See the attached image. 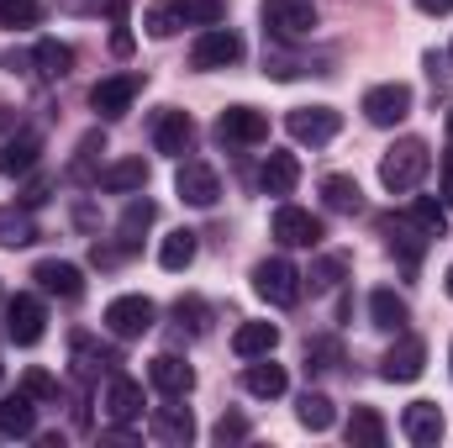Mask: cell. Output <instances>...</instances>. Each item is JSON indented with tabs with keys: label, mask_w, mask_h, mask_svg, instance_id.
<instances>
[{
	"label": "cell",
	"mask_w": 453,
	"mask_h": 448,
	"mask_svg": "<svg viewBox=\"0 0 453 448\" xmlns=\"http://www.w3.org/2000/svg\"><path fill=\"white\" fill-rule=\"evenodd\" d=\"M427 169H433V148H427L422 137H401V143L380 158V185H385L390 196H411V190L427 180Z\"/></svg>",
	"instance_id": "obj_1"
},
{
	"label": "cell",
	"mask_w": 453,
	"mask_h": 448,
	"mask_svg": "<svg viewBox=\"0 0 453 448\" xmlns=\"http://www.w3.org/2000/svg\"><path fill=\"white\" fill-rule=\"evenodd\" d=\"M253 290H258V296H264L269 306L290 312V306L301 301L306 280H301V269H296L290 259H264V264H253Z\"/></svg>",
	"instance_id": "obj_2"
},
{
	"label": "cell",
	"mask_w": 453,
	"mask_h": 448,
	"mask_svg": "<svg viewBox=\"0 0 453 448\" xmlns=\"http://www.w3.org/2000/svg\"><path fill=\"white\" fill-rule=\"evenodd\" d=\"M264 32L280 42H301L317 32V5L311 0H264Z\"/></svg>",
	"instance_id": "obj_3"
},
{
	"label": "cell",
	"mask_w": 453,
	"mask_h": 448,
	"mask_svg": "<svg viewBox=\"0 0 453 448\" xmlns=\"http://www.w3.org/2000/svg\"><path fill=\"white\" fill-rule=\"evenodd\" d=\"M422 369H427V343L401 328L395 343H390V353L380 359V375H385L390 385H411V380H422Z\"/></svg>",
	"instance_id": "obj_4"
},
{
	"label": "cell",
	"mask_w": 453,
	"mask_h": 448,
	"mask_svg": "<svg viewBox=\"0 0 453 448\" xmlns=\"http://www.w3.org/2000/svg\"><path fill=\"white\" fill-rule=\"evenodd\" d=\"M153 322H158V306L148 296H116L111 306H106V333L121 337V343L153 333Z\"/></svg>",
	"instance_id": "obj_5"
},
{
	"label": "cell",
	"mask_w": 453,
	"mask_h": 448,
	"mask_svg": "<svg viewBox=\"0 0 453 448\" xmlns=\"http://www.w3.org/2000/svg\"><path fill=\"white\" fill-rule=\"evenodd\" d=\"M358 112L369 116V127H401V121L411 116V85L385 80V85L364 90V106H358Z\"/></svg>",
	"instance_id": "obj_6"
},
{
	"label": "cell",
	"mask_w": 453,
	"mask_h": 448,
	"mask_svg": "<svg viewBox=\"0 0 453 448\" xmlns=\"http://www.w3.org/2000/svg\"><path fill=\"white\" fill-rule=\"evenodd\" d=\"M190 64L196 69H232V64H242V37L232 32V27H206L201 37H196V48H190Z\"/></svg>",
	"instance_id": "obj_7"
},
{
	"label": "cell",
	"mask_w": 453,
	"mask_h": 448,
	"mask_svg": "<svg viewBox=\"0 0 453 448\" xmlns=\"http://www.w3.org/2000/svg\"><path fill=\"white\" fill-rule=\"evenodd\" d=\"M285 132H290L296 143L322 148V143H333L342 132V112H333V106H296V112L285 116Z\"/></svg>",
	"instance_id": "obj_8"
},
{
	"label": "cell",
	"mask_w": 453,
	"mask_h": 448,
	"mask_svg": "<svg viewBox=\"0 0 453 448\" xmlns=\"http://www.w3.org/2000/svg\"><path fill=\"white\" fill-rule=\"evenodd\" d=\"M174 190H180V201H185V206L211 212V206H217V196H222V180H217V169H211V164L185 158V164H180V174H174Z\"/></svg>",
	"instance_id": "obj_9"
},
{
	"label": "cell",
	"mask_w": 453,
	"mask_h": 448,
	"mask_svg": "<svg viewBox=\"0 0 453 448\" xmlns=\"http://www.w3.org/2000/svg\"><path fill=\"white\" fill-rule=\"evenodd\" d=\"M42 333H48L42 301L37 296H11V306H5V337L16 348H32V343H42Z\"/></svg>",
	"instance_id": "obj_10"
},
{
	"label": "cell",
	"mask_w": 453,
	"mask_h": 448,
	"mask_svg": "<svg viewBox=\"0 0 453 448\" xmlns=\"http://www.w3.org/2000/svg\"><path fill=\"white\" fill-rule=\"evenodd\" d=\"M137 96H142V74H106L90 85V106L101 116H127Z\"/></svg>",
	"instance_id": "obj_11"
},
{
	"label": "cell",
	"mask_w": 453,
	"mask_h": 448,
	"mask_svg": "<svg viewBox=\"0 0 453 448\" xmlns=\"http://www.w3.org/2000/svg\"><path fill=\"white\" fill-rule=\"evenodd\" d=\"M217 137L232 143V148H253V143L269 137V116L253 112V106H226V112L217 116Z\"/></svg>",
	"instance_id": "obj_12"
},
{
	"label": "cell",
	"mask_w": 453,
	"mask_h": 448,
	"mask_svg": "<svg viewBox=\"0 0 453 448\" xmlns=\"http://www.w3.org/2000/svg\"><path fill=\"white\" fill-rule=\"evenodd\" d=\"M148 380H153L158 396H174V401H185V396L196 390V369H190L180 353H158V359H148Z\"/></svg>",
	"instance_id": "obj_13"
},
{
	"label": "cell",
	"mask_w": 453,
	"mask_h": 448,
	"mask_svg": "<svg viewBox=\"0 0 453 448\" xmlns=\"http://www.w3.org/2000/svg\"><path fill=\"white\" fill-rule=\"evenodd\" d=\"M274 237H280L285 248H317V243H322V217H311V212H301V206H280V212H274Z\"/></svg>",
	"instance_id": "obj_14"
},
{
	"label": "cell",
	"mask_w": 453,
	"mask_h": 448,
	"mask_svg": "<svg viewBox=\"0 0 453 448\" xmlns=\"http://www.w3.org/2000/svg\"><path fill=\"white\" fill-rule=\"evenodd\" d=\"M401 433H406L417 448L443 444V412H438V401H411V406L401 412Z\"/></svg>",
	"instance_id": "obj_15"
},
{
	"label": "cell",
	"mask_w": 453,
	"mask_h": 448,
	"mask_svg": "<svg viewBox=\"0 0 453 448\" xmlns=\"http://www.w3.org/2000/svg\"><path fill=\"white\" fill-rule=\"evenodd\" d=\"M32 280H37L48 296H58V301H80V296H85L80 264H64V259H42V264L32 269Z\"/></svg>",
	"instance_id": "obj_16"
},
{
	"label": "cell",
	"mask_w": 453,
	"mask_h": 448,
	"mask_svg": "<svg viewBox=\"0 0 453 448\" xmlns=\"http://www.w3.org/2000/svg\"><path fill=\"white\" fill-rule=\"evenodd\" d=\"M190 143H196V121H190V112H158V121H153V148L158 153H169V158H180V153H190Z\"/></svg>",
	"instance_id": "obj_17"
},
{
	"label": "cell",
	"mask_w": 453,
	"mask_h": 448,
	"mask_svg": "<svg viewBox=\"0 0 453 448\" xmlns=\"http://www.w3.org/2000/svg\"><path fill=\"white\" fill-rule=\"evenodd\" d=\"M37 153H42V137L37 132H16L0 143V174L16 180V174H32L37 169Z\"/></svg>",
	"instance_id": "obj_18"
},
{
	"label": "cell",
	"mask_w": 453,
	"mask_h": 448,
	"mask_svg": "<svg viewBox=\"0 0 453 448\" xmlns=\"http://www.w3.org/2000/svg\"><path fill=\"white\" fill-rule=\"evenodd\" d=\"M37 433V401L27 390L0 401V438H32Z\"/></svg>",
	"instance_id": "obj_19"
},
{
	"label": "cell",
	"mask_w": 453,
	"mask_h": 448,
	"mask_svg": "<svg viewBox=\"0 0 453 448\" xmlns=\"http://www.w3.org/2000/svg\"><path fill=\"white\" fill-rule=\"evenodd\" d=\"M153 217H158V206H153V201H132V206L121 212V222H116V253H121V259L142 248V232L153 227Z\"/></svg>",
	"instance_id": "obj_20"
},
{
	"label": "cell",
	"mask_w": 453,
	"mask_h": 448,
	"mask_svg": "<svg viewBox=\"0 0 453 448\" xmlns=\"http://www.w3.org/2000/svg\"><path fill=\"white\" fill-rule=\"evenodd\" d=\"M258 185H264V196H290L301 185V158L296 153H269L264 169H258Z\"/></svg>",
	"instance_id": "obj_21"
},
{
	"label": "cell",
	"mask_w": 453,
	"mask_h": 448,
	"mask_svg": "<svg viewBox=\"0 0 453 448\" xmlns=\"http://www.w3.org/2000/svg\"><path fill=\"white\" fill-rule=\"evenodd\" d=\"M385 237H390V253H401V264H406V269H417V264H422V248L433 243L422 227L411 222V217H395V222H385Z\"/></svg>",
	"instance_id": "obj_22"
},
{
	"label": "cell",
	"mask_w": 453,
	"mask_h": 448,
	"mask_svg": "<svg viewBox=\"0 0 453 448\" xmlns=\"http://www.w3.org/2000/svg\"><path fill=\"white\" fill-rule=\"evenodd\" d=\"M106 417L111 422H137L142 417V385L137 380L111 375V385H106Z\"/></svg>",
	"instance_id": "obj_23"
},
{
	"label": "cell",
	"mask_w": 453,
	"mask_h": 448,
	"mask_svg": "<svg viewBox=\"0 0 453 448\" xmlns=\"http://www.w3.org/2000/svg\"><path fill=\"white\" fill-rule=\"evenodd\" d=\"M153 438H164V444H190V438H196L190 406H174V396H169V406H153Z\"/></svg>",
	"instance_id": "obj_24"
},
{
	"label": "cell",
	"mask_w": 453,
	"mask_h": 448,
	"mask_svg": "<svg viewBox=\"0 0 453 448\" xmlns=\"http://www.w3.org/2000/svg\"><path fill=\"white\" fill-rule=\"evenodd\" d=\"M96 185L111 190V196H132V190L148 185V164H142V158H116V164H106V169L96 174Z\"/></svg>",
	"instance_id": "obj_25"
},
{
	"label": "cell",
	"mask_w": 453,
	"mask_h": 448,
	"mask_svg": "<svg viewBox=\"0 0 453 448\" xmlns=\"http://www.w3.org/2000/svg\"><path fill=\"white\" fill-rule=\"evenodd\" d=\"M280 348V328L274 322H242L237 333H232V353L237 359H264V353H274Z\"/></svg>",
	"instance_id": "obj_26"
},
{
	"label": "cell",
	"mask_w": 453,
	"mask_h": 448,
	"mask_svg": "<svg viewBox=\"0 0 453 448\" xmlns=\"http://www.w3.org/2000/svg\"><path fill=\"white\" fill-rule=\"evenodd\" d=\"M406 317H411V306H406L390 285H380V290L369 296V322H374L380 333H401V328H406Z\"/></svg>",
	"instance_id": "obj_27"
},
{
	"label": "cell",
	"mask_w": 453,
	"mask_h": 448,
	"mask_svg": "<svg viewBox=\"0 0 453 448\" xmlns=\"http://www.w3.org/2000/svg\"><path fill=\"white\" fill-rule=\"evenodd\" d=\"M285 385H290V375H285V364H269V353H264V364H248V375H242V390L258 401L285 396Z\"/></svg>",
	"instance_id": "obj_28"
},
{
	"label": "cell",
	"mask_w": 453,
	"mask_h": 448,
	"mask_svg": "<svg viewBox=\"0 0 453 448\" xmlns=\"http://www.w3.org/2000/svg\"><path fill=\"white\" fill-rule=\"evenodd\" d=\"M74 364H80V375H116V364H121V353L106 348V343H96L90 333H74Z\"/></svg>",
	"instance_id": "obj_29"
},
{
	"label": "cell",
	"mask_w": 453,
	"mask_h": 448,
	"mask_svg": "<svg viewBox=\"0 0 453 448\" xmlns=\"http://www.w3.org/2000/svg\"><path fill=\"white\" fill-rule=\"evenodd\" d=\"M32 64H37V74H42V80H64V74L74 69V48H69V42H58V37H42V42L32 48Z\"/></svg>",
	"instance_id": "obj_30"
},
{
	"label": "cell",
	"mask_w": 453,
	"mask_h": 448,
	"mask_svg": "<svg viewBox=\"0 0 453 448\" xmlns=\"http://www.w3.org/2000/svg\"><path fill=\"white\" fill-rule=\"evenodd\" d=\"M322 201H327V212H342V217L364 212V190H358L353 174H327L322 180Z\"/></svg>",
	"instance_id": "obj_31"
},
{
	"label": "cell",
	"mask_w": 453,
	"mask_h": 448,
	"mask_svg": "<svg viewBox=\"0 0 453 448\" xmlns=\"http://www.w3.org/2000/svg\"><path fill=\"white\" fill-rule=\"evenodd\" d=\"M196 248H201V243H196V232H190V227H180V232H169V237L158 243V264H164L169 274H180V269H190V264H196Z\"/></svg>",
	"instance_id": "obj_32"
},
{
	"label": "cell",
	"mask_w": 453,
	"mask_h": 448,
	"mask_svg": "<svg viewBox=\"0 0 453 448\" xmlns=\"http://www.w3.org/2000/svg\"><path fill=\"white\" fill-rule=\"evenodd\" d=\"M37 243V222L27 206H0V248H27Z\"/></svg>",
	"instance_id": "obj_33"
},
{
	"label": "cell",
	"mask_w": 453,
	"mask_h": 448,
	"mask_svg": "<svg viewBox=\"0 0 453 448\" xmlns=\"http://www.w3.org/2000/svg\"><path fill=\"white\" fill-rule=\"evenodd\" d=\"M348 444L353 448H380L385 444V417H380L374 406H353V417H348Z\"/></svg>",
	"instance_id": "obj_34"
},
{
	"label": "cell",
	"mask_w": 453,
	"mask_h": 448,
	"mask_svg": "<svg viewBox=\"0 0 453 448\" xmlns=\"http://www.w3.org/2000/svg\"><path fill=\"white\" fill-rule=\"evenodd\" d=\"M296 417H301V428H306V433H327V428L338 422V406H333L322 390H306V396H301V406H296Z\"/></svg>",
	"instance_id": "obj_35"
},
{
	"label": "cell",
	"mask_w": 453,
	"mask_h": 448,
	"mask_svg": "<svg viewBox=\"0 0 453 448\" xmlns=\"http://www.w3.org/2000/svg\"><path fill=\"white\" fill-rule=\"evenodd\" d=\"M406 217L422 227L427 237H443V232H449V206H443V201H433V196H417Z\"/></svg>",
	"instance_id": "obj_36"
},
{
	"label": "cell",
	"mask_w": 453,
	"mask_h": 448,
	"mask_svg": "<svg viewBox=\"0 0 453 448\" xmlns=\"http://www.w3.org/2000/svg\"><path fill=\"white\" fill-rule=\"evenodd\" d=\"M174 11L185 27H217L226 16V0H174Z\"/></svg>",
	"instance_id": "obj_37"
},
{
	"label": "cell",
	"mask_w": 453,
	"mask_h": 448,
	"mask_svg": "<svg viewBox=\"0 0 453 448\" xmlns=\"http://www.w3.org/2000/svg\"><path fill=\"white\" fill-rule=\"evenodd\" d=\"M142 27H148V37H158V42H164V37H174L185 21H180L174 0H158V5H148V11H142Z\"/></svg>",
	"instance_id": "obj_38"
},
{
	"label": "cell",
	"mask_w": 453,
	"mask_h": 448,
	"mask_svg": "<svg viewBox=\"0 0 453 448\" xmlns=\"http://www.w3.org/2000/svg\"><path fill=\"white\" fill-rule=\"evenodd\" d=\"M338 364H342L338 337H311V343H306V369H311V375H327V369H338Z\"/></svg>",
	"instance_id": "obj_39"
},
{
	"label": "cell",
	"mask_w": 453,
	"mask_h": 448,
	"mask_svg": "<svg viewBox=\"0 0 453 448\" xmlns=\"http://www.w3.org/2000/svg\"><path fill=\"white\" fill-rule=\"evenodd\" d=\"M348 264H353L348 253H327V259H317L311 274H301V280H311V290H333L342 274H348Z\"/></svg>",
	"instance_id": "obj_40"
},
{
	"label": "cell",
	"mask_w": 453,
	"mask_h": 448,
	"mask_svg": "<svg viewBox=\"0 0 453 448\" xmlns=\"http://www.w3.org/2000/svg\"><path fill=\"white\" fill-rule=\"evenodd\" d=\"M42 21V0H0V27H37Z\"/></svg>",
	"instance_id": "obj_41"
},
{
	"label": "cell",
	"mask_w": 453,
	"mask_h": 448,
	"mask_svg": "<svg viewBox=\"0 0 453 448\" xmlns=\"http://www.w3.org/2000/svg\"><path fill=\"white\" fill-rule=\"evenodd\" d=\"M174 317H180V328H190L196 337L211 328V312H206V301H201V296H180V301H174Z\"/></svg>",
	"instance_id": "obj_42"
},
{
	"label": "cell",
	"mask_w": 453,
	"mask_h": 448,
	"mask_svg": "<svg viewBox=\"0 0 453 448\" xmlns=\"http://www.w3.org/2000/svg\"><path fill=\"white\" fill-rule=\"evenodd\" d=\"M96 153H106V137H101V132H85V137H80V158H74V174H80V180H96V174H90Z\"/></svg>",
	"instance_id": "obj_43"
},
{
	"label": "cell",
	"mask_w": 453,
	"mask_h": 448,
	"mask_svg": "<svg viewBox=\"0 0 453 448\" xmlns=\"http://www.w3.org/2000/svg\"><path fill=\"white\" fill-rule=\"evenodd\" d=\"M21 390H27L32 401H53V396H58V380H53L48 369H27V375H21Z\"/></svg>",
	"instance_id": "obj_44"
},
{
	"label": "cell",
	"mask_w": 453,
	"mask_h": 448,
	"mask_svg": "<svg viewBox=\"0 0 453 448\" xmlns=\"http://www.w3.org/2000/svg\"><path fill=\"white\" fill-rule=\"evenodd\" d=\"M242 438H248V422L237 412H226L222 422H217V444H242Z\"/></svg>",
	"instance_id": "obj_45"
},
{
	"label": "cell",
	"mask_w": 453,
	"mask_h": 448,
	"mask_svg": "<svg viewBox=\"0 0 453 448\" xmlns=\"http://www.w3.org/2000/svg\"><path fill=\"white\" fill-rule=\"evenodd\" d=\"M42 201H48V180H37V185H27V190H21V206H27V212H37Z\"/></svg>",
	"instance_id": "obj_46"
},
{
	"label": "cell",
	"mask_w": 453,
	"mask_h": 448,
	"mask_svg": "<svg viewBox=\"0 0 453 448\" xmlns=\"http://www.w3.org/2000/svg\"><path fill=\"white\" fill-rule=\"evenodd\" d=\"M417 11H427V16H449L453 0H417Z\"/></svg>",
	"instance_id": "obj_47"
},
{
	"label": "cell",
	"mask_w": 453,
	"mask_h": 448,
	"mask_svg": "<svg viewBox=\"0 0 453 448\" xmlns=\"http://www.w3.org/2000/svg\"><path fill=\"white\" fill-rule=\"evenodd\" d=\"M443 206H449V217H453V158L443 164Z\"/></svg>",
	"instance_id": "obj_48"
},
{
	"label": "cell",
	"mask_w": 453,
	"mask_h": 448,
	"mask_svg": "<svg viewBox=\"0 0 453 448\" xmlns=\"http://www.w3.org/2000/svg\"><path fill=\"white\" fill-rule=\"evenodd\" d=\"M443 285H449V301H453V264H449V274H443Z\"/></svg>",
	"instance_id": "obj_49"
},
{
	"label": "cell",
	"mask_w": 453,
	"mask_h": 448,
	"mask_svg": "<svg viewBox=\"0 0 453 448\" xmlns=\"http://www.w3.org/2000/svg\"><path fill=\"white\" fill-rule=\"evenodd\" d=\"M449 143H453V106H449Z\"/></svg>",
	"instance_id": "obj_50"
},
{
	"label": "cell",
	"mask_w": 453,
	"mask_h": 448,
	"mask_svg": "<svg viewBox=\"0 0 453 448\" xmlns=\"http://www.w3.org/2000/svg\"><path fill=\"white\" fill-rule=\"evenodd\" d=\"M0 127H11V112H0Z\"/></svg>",
	"instance_id": "obj_51"
},
{
	"label": "cell",
	"mask_w": 453,
	"mask_h": 448,
	"mask_svg": "<svg viewBox=\"0 0 453 448\" xmlns=\"http://www.w3.org/2000/svg\"><path fill=\"white\" fill-rule=\"evenodd\" d=\"M449 64H453V48H449Z\"/></svg>",
	"instance_id": "obj_52"
},
{
	"label": "cell",
	"mask_w": 453,
	"mask_h": 448,
	"mask_svg": "<svg viewBox=\"0 0 453 448\" xmlns=\"http://www.w3.org/2000/svg\"><path fill=\"white\" fill-rule=\"evenodd\" d=\"M449 364H453V348H449Z\"/></svg>",
	"instance_id": "obj_53"
},
{
	"label": "cell",
	"mask_w": 453,
	"mask_h": 448,
	"mask_svg": "<svg viewBox=\"0 0 453 448\" xmlns=\"http://www.w3.org/2000/svg\"><path fill=\"white\" fill-rule=\"evenodd\" d=\"M0 375H5V369H0Z\"/></svg>",
	"instance_id": "obj_54"
}]
</instances>
